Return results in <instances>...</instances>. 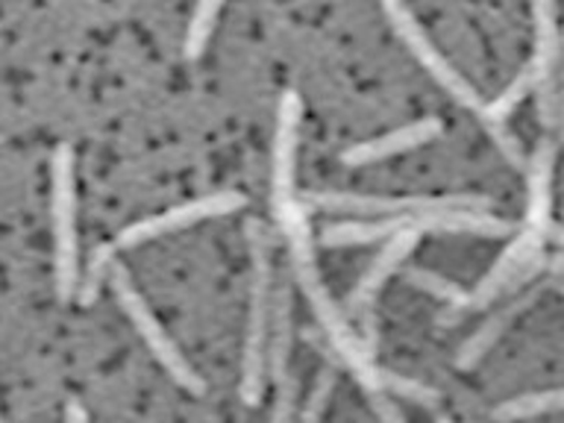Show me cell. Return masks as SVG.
<instances>
[{
    "label": "cell",
    "mask_w": 564,
    "mask_h": 423,
    "mask_svg": "<svg viewBox=\"0 0 564 423\" xmlns=\"http://www.w3.org/2000/svg\"><path fill=\"white\" fill-rule=\"evenodd\" d=\"M247 253H250V306L245 324V352H241V382L238 397L245 405L262 403L268 386V326H271L273 303V268H271V236L264 220L247 218L245 224Z\"/></svg>",
    "instance_id": "1"
},
{
    "label": "cell",
    "mask_w": 564,
    "mask_h": 423,
    "mask_svg": "<svg viewBox=\"0 0 564 423\" xmlns=\"http://www.w3.org/2000/svg\"><path fill=\"white\" fill-rule=\"evenodd\" d=\"M51 227L53 280L62 303L77 294V156L70 144H59L51 159Z\"/></svg>",
    "instance_id": "2"
},
{
    "label": "cell",
    "mask_w": 564,
    "mask_h": 423,
    "mask_svg": "<svg viewBox=\"0 0 564 423\" xmlns=\"http://www.w3.org/2000/svg\"><path fill=\"white\" fill-rule=\"evenodd\" d=\"M306 209L352 215L359 220L370 218H403V215H426L447 209H482L491 212L494 200L479 194H412V197H386V194H344L312 192L303 194Z\"/></svg>",
    "instance_id": "3"
},
{
    "label": "cell",
    "mask_w": 564,
    "mask_h": 423,
    "mask_svg": "<svg viewBox=\"0 0 564 423\" xmlns=\"http://www.w3.org/2000/svg\"><path fill=\"white\" fill-rule=\"evenodd\" d=\"M297 280L303 294H306L308 306L315 312L317 324L324 326L326 338L333 344V350L338 352V359L347 365V370H350L352 377H356V382H359L365 391H370L373 397L382 394V382H379L382 368H379L377 359H373V350L368 347V341L359 338V333L352 329L347 315L341 312V306L333 300L329 289L324 285L321 271L297 273Z\"/></svg>",
    "instance_id": "4"
},
{
    "label": "cell",
    "mask_w": 564,
    "mask_h": 423,
    "mask_svg": "<svg viewBox=\"0 0 564 423\" xmlns=\"http://www.w3.org/2000/svg\"><path fill=\"white\" fill-rule=\"evenodd\" d=\"M109 285H112L115 297L121 303L123 315L130 317L132 326L139 329V335L148 344V350L153 352V359L167 370V377L174 379L176 386L185 388V391H192V394H203V379L200 373L185 361L183 350L176 347L174 338L165 333V326L159 324L156 315H153V308L144 303V297L135 289V282H132L130 271L123 268V264L115 262L112 273H109Z\"/></svg>",
    "instance_id": "5"
},
{
    "label": "cell",
    "mask_w": 564,
    "mask_h": 423,
    "mask_svg": "<svg viewBox=\"0 0 564 423\" xmlns=\"http://www.w3.org/2000/svg\"><path fill=\"white\" fill-rule=\"evenodd\" d=\"M382 12H386L388 24H391V30L397 33V39L409 47V53H412L414 59L421 62L423 68H426V74H430V77L435 79L458 106L479 112V106H482L479 91H476V88L462 77V70H456V65L432 44V39L426 35L421 21L414 18L412 9L405 7V0H382Z\"/></svg>",
    "instance_id": "6"
},
{
    "label": "cell",
    "mask_w": 564,
    "mask_h": 423,
    "mask_svg": "<svg viewBox=\"0 0 564 423\" xmlns=\"http://www.w3.org/2000/svg\"><path fill=\"white\" fill-rule=\"evenodd\" d=\"M247 206V197L241 192H232V188H224V192L203 194L197 200L180 203V206H171V209L159 212V215H150L144 220H135L127 229L118 232L115 238V247L121 250H130V247L148 245L153 238H162L167 232H176V229H188L194 224H203V220L224 218V215H232V212H241Z\"/></svg>",
    "instance_id": "7"
},
{
    "label": "cell",
    "mask_w": 564,
    "mask_h": 423,
    "mask_svg": "<svg viewBox=\"0 0 564 423\" xmlns=\"http://www.w3.org/2000/svg\"><path fill=\"white\" fill-rule=\"evenodd\" d=\"M532 24H535V53L529 62L532 91L538 100V118L544 130L555 127V88H558V7L555 0H532Z\"/></svg>",
    "instance_id": "8"
},
{
    "label": "cell",
    "mask_w": 564,
    "mask_h": 423,
    "mask_svg": "<svg viewBox=\"0 0 564 423\" xmlns=\"http://www.w3.org/2000/svg\"><path fill=\"white\" fill-rule=\"evenodd\" d=\"M303 127V100L294 88L280 97L276 109V132H273L271 156V203L297 197V148Z\"/></svg>",
    "instance_id": "9"
},
{
    "label": "cell",
    "mask_w": 564,
    "mask_h": 423,
    "mask_svg": "<svg viewBox=\"0 0 564 423\" xmlns=\"http://www.w3.org/2000/svg\"><path fill=\"white\" fill-rule=\"evenodd\" d=\"M421 238L423 232L409 227V220H405V227L400 229V232L386 238V245H382V250L377 253V259L368 264V271L361 273L359 280H356V285H352L350 297H347V312H352V315L368 312V308L373 306V300H377L379 291H382V285L403 268L405 259L414 253V247L421 245Z\"/></svg>",
    "instance_id": "10"
},
{
    "label": "cell",
    "mask_w": 564,
    "mask_h": 423,
    "mask_svg": "<svg viewBox=\"0 0 564 423\" xmlns=\"http://www.w3.org/2000/svg\"><path fill=\"white\" fill-rule=\"evenodd\" d=\"M441 121L438 118H417V121L405 123V127H397L391 132H382L377 139L359 141L341 153V162L347 167H365L377 165V162H386L391 156H400V153H409L414 148H423L441 135Z\"/></svg>",
    "instance_id": "11"
},
{
    "label": "cell",
    "mask_w": 564,
    "mask_h": 423,
    "mask_svg": "<svg viewBox=\"0 0 564 423\" xmlns=\"http://www.w3.org/2000/svg\"><path fill=\"white\" fill-rule=\"evenodd\" d=\"M553 139H541L535 153L527 162V218H523V227L546 232V236L553 229Z\"/></svg>",
    "instance_id": "12"
},
{
    "label": "cell",
    "mask_w": 564,
    "mask_h": 423,
    "mask_svg": "<svg viewBox=\"0 0 564 423\" xmlns=\"http://www.w3.org/2000/svg\"><path fill=\"white\" fill-rule=\"evenodd\" d=\"M538 297H541V285L523 291V294H518V297H511L506 306L497 308V312H494V315L488 317V321H485V324L479 326V329H476V333L462 344V347H458L456 368L467 370V368H474V365H479V361L485 359V352L491 350L494 344L500 341L502 335H506V329H509V326L514 324L527 308L535 306Z\"/></svg>",
    "instance_id": "13"
},
{
    "label": "cell",
    "mask_w": 564,
    "mask_h": 423,
    "mask_svg": "<svg viewBox=\"0 0 564 423\" xmlns=\"http://www.w3.org/2000/svg\"><path fill=\"white\" fill-rule=\"evenodd\" d=\"M291 350H294V303L289 282H273L271 326H268V377L282 382L291 373Z\"/></svg>",
    "instance_id": "14"
},
{
    "label": "cell",
    "mask_w": 564,
    "mask_h": 423,
    "mask_svg": "<svg viewBox=\"0 0 564 423\" xmlns=\"http://www.w3.org/2000/svg\"><path fill=\"white\" fill-rule=\"evenodd\" d=\"M564 412V388H550V391H532V394L511 397L502 400L494 409V421L500 423H520L541 417V414H555Z\"/></svg>",
    "instance_id": "15"
},
{
    "label": "cell",
    "mask_w": 564,
    "mask_h": 423,
    "mask_svg": "<svg viewBox=\"0 0 564 423\" xmlns=\"http://www.w3.org/2000/svg\"><path fill=\"white\" fill-rule=\"evenodd\" d=\"M115 250H118L115 245H97L95 250H91V256H88L86 262V271H83V276H79L77 282V294H74V297L79 300V306H91V303L100 297V291H104V285L109 282V273H112L115 268Z\"/></svg>",
    "instance_id": "16"
},
{
    "label": "cell",
    "mask_w": 564,
    "mask_h": 423,
    "mask_svg": "<svg viewBox=\"0 0 564 423\" xmlns=\"http://www.w3.org/2000/svg\"><path fill=\"white\" fill-rule=\"evenodd\" d=\"M224 3L227 0H197L194 3L188 33H185V56L188 59H200L203 53H206V44H209L212 33H215V24H218L220 12H224Z\"/></svg>",
    "instance_id": "17"
},
{
    "label": "cell",
    "mask_w": 564,
    "mask_h": 423,
    "mask_svg": "<svg viewBox=\"0 0 564 423\" xmlns=\"http://www.w3.org/2000/svg\"><path fill=\"white\" fill-rule=\"evenodd\" d=\"M527 95H532V70H529V65L520 70L518 77L511 79L509 86L502 88L500 95L494 97L491 104L479 106V118L485 121V127H491V123H506L511 118V112L527 100Z\"/></svg>",
    "instance_id": "18"
},
{
    "label": "cell",
    "mask_w": 564,
    "mask_h": 423,
    "mask_svg": "<svg viewBox=\"0 0 564 423\" xmlns=\"http://www.w3.org/2000/svg\"><path fill=\"white\" fill-rule=\"evenodd\" d=\"M405 282L409 285H414V289H421L426 291L430 297L441 300V303H447L453 312H462V306H465V297H467V291L458 285V282L447 280V276H441V273L430 271V268H409L405 271Z\"/></svg>",
    "instance_id": "19"
},
{
    "label": "cell",
    "mask_w": 564,
    "mask_h": 423,
    "mask_svg": "<svg viewBox=\"0 0 564 423\" xmlns=\"http://www.w3.org/2000/svg\"><path fill=\"white\" fill-rule=\"evenodd\" d=\"M379 382H382V394L403 397V400H412V403L417 405H435L441 400V394L435 388H430L426 382H421V379L403 377V373H397V370L382 368Z\"/></svg>",
    "instance_id": "20"
},
{
    "label": "cell",
    "mask_w": 564,
    "mask_h": 423,
    "mask_svg": "<svg viewBox=\"0 0 564 423\" xmlns=\"http://www.w3.org/2000/svg\"><path fill=\"white\" fill-rule=\"evenodd\" d=\"M335 391V368L326 365V368L317 370L315 386L308 391L306 405L300 409V417L294 423H324V414L329 409V400H333Z\"/></svg>",
    "instance_id": "21"
},
{
    "label": "cell",
    "mask_w": 564,
    "mask_h": 423,
    "mask_svg": "<svg viewBox=\"0 0 564 423\" xmlns=\"http://www.w3.org/2000/svg\"><path fill=\"white\" fill-rule=\"evenodd\" d=\"M294 409H297V379L294 373L276 382V397L268 423H294Z\"/></svg>",
    "instance_id": "22"
},
{
    "label": "cell",
    "mask_w": 564,
    "mask_h": 423,
    "mask_svg": "<svg viewBox=\"0 0 564 423\" xmlns=\"http://www.w3.org/2000/svg\"><path fill=\"white\" fill-rule=\"evenodd\" d=\"M488 132H491V139L497 141V148H500V153L509 159L511 165L527 167V153H523V148H520L518 135H514L506 123H491Z\"/></svg>",
    "instance_id": "23"
},
{
    "label": "cell",
    "mask_w": 564,
    "mask_h": 423,
    "mask_svg": "<svg viewBox=\"0 0 564 423\" xmlns=\"http://www.w3.org/2000/svg\"><path fill=\"white\" fill-rule=\"evenodd\" d=\"M564 139V74H558V88H555V127Z\"/></svg>",
    "instance_id": "24"
},
{
    "label": "cell",
    "mask_w": 564,
    "mask_h": 423,
    "mask_svg": "<svg viewBox=\"0 0 564 423\" xmlns=\"http://www.w3.org/2000/svg\"><path fill=\"white\" fill-rule=\"evenodd\" d=\"M555 241L564 247V229H558V232H555Z\"/></svg>",
    "instance_id": "25"
},
{
    "label": "cell",
    "mask_w": 564,
    "mask_h": 423,
    "mask_svg": "<svg viewBox=\"0 0 564 423\" xmlns=\"http://www.w3.org/2000/svg\"><path fill=\"white\" fill-rule=\"evenodd\" d=\"M558 291H562V294H564V280H562V282H558Z\"/></svg>",
    "instance_id": "26"
}]
</instances>
